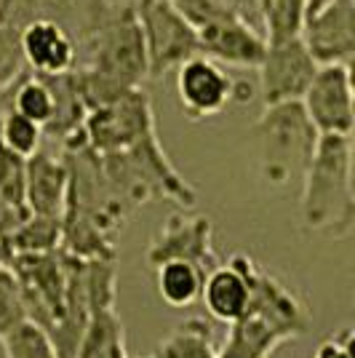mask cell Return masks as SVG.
<instances>
[{"label":"cell","instance_id":"cell-1","mask_svg":"<svg viewBox=\"0 0 355 358\" xmlns=\"http://www.w3.org/2000/svg\"><path fill=\"white\" fill-rule=\"evenodd\" d=\"M302 222L307 230L350 238L355 227L353 193V139L321 134L312 158L302 174L299 198Z\"/></svg>","mask_w":355,"mask_h":358},{"label":"cell","instance_id":"cell-2","mask_svg":"<svg viewBox=\"0 0 355 358\" xmlns=\"http://www.w3.org/2000/svg\"><path fill=\"white\" fill-rule=\"evenodd\" d=\"M99 166L107 187L129 214L150 201H171L179 209H195L198 203L195 187L168 161L158 131L133 142L131 148L102 152Z\"/></svg>","mask_w":355,"mask_h":358},{"label":"cell","instance_id":"cell-3","mask_svg":"<svg viewBox=\"0 0 355 358\" xmlns=\"http://www.w3.org/2000/svg\"><path fill=\"white\" fill-rule=\"evenodd\" d=\"M254 145L259 155V171L270 187H289L302 182L318 145V129L307 118L299 99L265 105L262 115L252 126Z\"/></svg>","mask_w":355,"mask_h":358},{"label":"cell","instance_id":"cell-4","mask_svg":"<svg viewBox=\"0 0 355 358\" xmlns=\"http://www.w3.org/2000/svg\"><path fill=\"white\" fill-rule=\"evenodd\" d=\"M80 45L86 48L83 67L104 75L107 80L118 83L120 89H142V83L150 78L145 41L131 3H113L104 19L96 24V30Z\"/></svg>","mask_w":355,"mask_h":358},{"label":"cell","instance_id":"cell-5","mask_svg":"<svg viewBox=\"0 0 355 358\" xmlns=\"http://www.w3.org/2000/svg\"><path fill=\"white\" fill-rule=\"evenodd\" d=\"M133 14L145 41L150 78H163L184 59L201 54L198 32L184 22L171 0H133Z\"/></svg>","mask_w":355,"mask_h":358},{"label":"cell","instance_id":"cell-6","mask_svg":"<svg viewBox=\"0 0 355 358\" xmlns=\"http://www.w3.org/2000/svg\"><path fill=\"white\" fill-rule=\"evenodd\" d=\"M6 265L22 286L27 318L51 331L67 310V270L61 249L41 254H6Z\"/></svg>","mask_w":355,"mask_h":358},{"label":"cell","instance_id":"cell-7","mask_svg":"<svg viewBox=\"0 0 355 358\" xmlns=\"http://www.w3.org/2000/svg\"><path fill=\"white\" fill-rule=\"evenodd\" d=\"M177 96L187 120H208L233 102L252 99V89L230 78L219 62L195 54L177 67Z\"/></svg>","mask_w":355,"mask_h":358},{"label":"cell","instance_id":"cell-8","mask_svg":"<svg viewBox=\"0 0 355 358\" xmlns=\"http://www.w3.org/2000/svg\"><path fill=\"white\" fill-rule=\"evenodd\" d=\"M80 134L94 152H115L155 134V113L145 89H131L115 102L86 113Z\"/></svg>","mask_w":355,"mask_h":358},{"label":"cell","instance_id":"cell-9","mask_svg":"<svg viewBox=\"0 0 355 358\" xmlns=\"http://www.w3.org/2000/svg\"><path fill=\"white\" fill-rule=\"evenodd\" d=\"M171 259L193 262L203 273L222 262L214 252V224L206 214H190V209H182L163 222L158 236L150 241L145 262L150 270H155Z\"/></svg>","mask_w":355,"mask_h":358},{"label":"cell","instance_id":"cell-10","mask_svg":"<svg viewBox=\"0 0 355 358\" xmlns=\"http://www.w3.org/2000/svg\"><path fill=\"white\" fill-rule=\"evenodd\" d=\"M302 107L318 134L350 136L355 126L353 70L350 64H318L310 86L302 94Z\"/></svg>","mask_w":355,"mask_h":358},{"label":"cell","instance_id":"cell-11","mask_svg":"<svg viewBox=\"0 0 355 358\" xmlns=\"http://www.w3.org/2000/svg\"><path fill=\"white\" fill-rule=\"evenodd\" d=\"M318 62L312 59L302 38L278 41L265 45V57L256 64L259 73V94L265 105L302 99L305 89L310 86Z\"/></svg>","mask_w":355,"mask_h":358},{"label":"cell","instance_id":"cell-12","mask_svg":"<svg viewBox=\"0 0 355 358\" xmlns=\"http://www.w3.org/2000/svg\"><path fill=\"white\" fill-rule=\"evenodd\" d=\"M299 38L318 64H353L355 0H326L310 8Z\"/></svg>","mask_w":355,"mask_h":358},{"label":"cell","instance_id":"cell-13","mask_svg":"<svg viewBox=\"0 0 355 358\" xmlns=\"http://www.w3.org/2000/svg\"><path fill=\"white\" fill-rule=\"evenodd\" d=\"M198 43H201V54H206L208 59L230 64V67L256 70V64L265 57L267 41L252 24L240 22L236 14H230L206 24L203 30H198Z\"/></svg>","mask_w":355,"mask_h":358},{"label":"cell","instance_id":"cell-14","mask_svg":"<svg viewBox=\"0 0 355 358\" xmlns=\"http://www.w3.org/2000/svg\"><path fill=\"white\" fill-rule=\"evenodd\" d=\"M19 45L27 70L35 75L70 73L78 62V43L54 19H32L19 30Z\"/></svg>","mask_w":355,"mask_h":358},{"label":"cell","instance_id":"cell-15","mask_svg":"<svg viewBox=\"0 0 355 358\" xmlns=\"http://www.w3.org/2000/svg\"><path fill=\"white\" fill-rule=\"evenodd\" d=\"M24 203L30 214L61 217L67 203V166L45 150L24 158Z\"/></svg>","mask_w":355,"mask_h":358},{"label":"cell","instance_id":"cell-16","mask_svg":"<svg viewBox=\"0 0 355 358\" xmlns=\"http://www.w3.org/2000/svg\"><path fill=\"white\" fill-rule=\"evenodd\" d=\"M201 297L211 318L233 324L249 308V278L246 270L240 265V257L233 254L227 262H219L217 268H211L203 278Z\"/></svg>","mask_w":355,"mask_h":358},{"label":"cell","instance_id":"cell-17","mask_svg":"<svg viewBox=\"0 0 355 358\" xmlns=\"http://www.w3.org/2000/svg\"><path fill=\"white\" fill-rule=\"evenodd\" d=\"M227 327V340L222 350H217V358H273L281 345L291 343L283 329L252 308H246V313Z\"/></svg>","mask_w":355,"mask_h":358},{"label":"cell","instance_id":"cell-18","mask_svg":"<svg viewBox=\"0 0 355 358\" xmlns=\"http://www.w3.org/2000/svg\"><path fill=\"white\" fill-rule=\"evenodd\" d=\"M75 358H129L126 329L115 308L89 315Z\"/></svg>","mask_w":355,"mask_h":358},{"label":"cell","instance_id":"cell-19","mask_svg":"<svg viewBox=\"0 0 355 358\" xmlns=\"http://www.w3.org/2000/svg\"><path fill=\"white\" fill-rule=\"evenodd\" d=\"M152 273H155L158 297L168 308H190L195 299H201V289H203L206 273L198 265H193V262L171 259V262L158 265Z\"/></svg>","mask_w":355,"mask_h":358},{"label":"cell","instance_id":"cell-20","mask_svg":"<svg viewBox=\"0 0 355 358\" xmlns=\"http://www.w3.org/2000/svg\"><path fill=\"white\" fill-rule=\"evenodd\" d=\"M155 358H217L214 329L206 318H187L158 345Z\"/></svg>","mask_w":355,"mask_h":358},{"label":"cell","instance_id":"cell-21","mask_svg":"<svg viewBox=\"0 0 355 358\" xmlns=\"http://www.w3.org/2000/svg\"><path fill=\"white\" fill-rule=\"evenodd\" d=\"M3 243L6 254H41L54 252L61 243V217L30 214Z\"/></svg>","mask_w":355,"mask_h":358},{"label":"cell","instance_id":"cell-22","mask_svg":"<svg viewBox=\"0 0 355 358\" xmlns=\"http://www.w3.org/2000/svg\"><path fill=\"white\" fill-rule=\"evenodd\" d=\"M80 289L89 315L115 308L118 299V268L115 259H83L80 262Z\"/></svg>","mask_w":355,"mask_h":358},{"label":"cell","instance_id":"cell-23","mask_svg":"<svg viewBox=\"0 0 355 358\" xmlns=\"http://www.w3.org/2000/svg\"><path fill=\"white\" fill-rule=\"evenodd\" d=\"M307 19V0H267L262 11V35L267 43L294 41Z\"/></svg>","mask_w":355,"mask_h":358},{"label":"cell","instance_id":"cell-24","mask_svg":"<svg viewBox=\"0 0 355 358\" xmlns=\"http://www.w3.org/2000/svg\"><path fill=\"white\" fill-rule=\"evenodd\" d=\"M14 110L22 113L24 118L35 120L41 129L51 120V115H54V94L48 89L43 75H35L27 70L19 78V83L14 89Z\"/></svg>","mask_w":355,"mask_h":358},{"label":"cell","instance_id":"cell-25","mask_svg":"<svg viewBox=\"0 0 355 358\" xmlns=\"http://www.w3.org/2000/svg\"><path fill=\"white\" fill-rule=\"evenodd\" d=\"M8 356L11 358H59L51 334L43 327H38L35 321H22L11 331L3 334Z\"/></svg>","mask_w":355,"mask_h":358},{"label":"cell","instance_id":"cell-26","mask_svg":"<svg viewBox=\"0 0 355 358\" xmlns=\"http://www.w3.org/2000/svg\"><path fill=\"white\" fill-rule=\"evenodd\" d=\"M0 142H3V148L8 150V152H14L19 158H30L32 152L41 150L43 129L35 120L24 118L22 113L11 110L3 118V126H0Z\"/></svg>","mask_w":355,"mask_h":358},{"label":"cell","instance_id":"cell-27","mask_svg":"<svg viewBox=\"0 0 355 358\" xmlns=\"http://www.w3.org/2000/svg\"><path fill=\"white\" fill-rule=\"evenodd\" d=\"M22 321H27L22 286L8 265H0V334L11 331Z\"/></svg>","mask_w":355,"mask_h":358},{"label":"cell","instance_id":"cell-28","mask_svg":"<svg viewBox=\"0 0 355 358\" xmlns=\"http://www.w3.org/2000/svg\"><path fill=\"white\" fill-rule=\"evenodd\" d=\"M24 73H27V64L19 45V30L0 24V89L16 83Z\"/></svg>","mask_w":355,"mask_h":358},{"label":"cell","instance_id":"cell-29","mask_svg":"<svg viewBox=\"0 0 355 358\" xmlns=\"http://www.w3.org/2000/svg\"><path fill=\"white\" fill-rule=\"evenodd\" d=\"M171 3L177 6V11L184 16V22H187L195 32L203 30L206 24L222 19V16L233 14L222 0H171Z\"/></svg>","mask_w":355,"mask_h":358},{"label":"cell","instance_id":"cell-30","mask_svg":"<svg viewBox=\"0 0 355 358\" xmlns=\"http://www.w3.org/2000/svg\"><path fill=\"white\" fill-rule=\"evenodd\" d=\"M27 217H30V209H27L24 198H16V195L0 190V241L8 238Z\"/></svg>","mask_w":355,"mask_h":358},{"label":"cell","instance_id":"cell-31","mask_svg":"<svg viewBox=\"0 0 355 358\" xmlns=\"http://www.w3.org/2000/svg\"><path fill=\"white\" fill-rule=\"evenodd\" d=\"M312 358H353V329L345 327L337 334L326 337L324 343L315 348Z\"/></svg>","mask_w":355,"mask_h":358},{"label":"cell","instance_id":"cell-32","mask_svg":"<svg viewBox=\"0 0 355 358\" xmlns=\"http://www.w3.org/2000/svg\"><path fill=\"white\" fill-rule=\"evenodd\" d=\"M222 3L240 22H246L254 30L262 32V0H222Z\"/></svg>","mask_w":355,"mask_h":358},{"label":"cell","instance_id":"cell-33","mask_svg":"<svg viewBox=\"0 0 355 358\" xmlns=\"http://www.w3.org/2000/svg\"><path fill=\"white\" fill-rule=\"evenodd\" d=\"M19 83V80H16ZM16 83H11V86H6V89H0V126H3V118L14 110V89Z\"/></svg>","mask_w":355,"mask_h":358},{"label":"cell","instance_id":"cell-34","mask_svg":"<svg viewBox=\"0 0 355 358\" xmlns=\"http://www.w3.org/2000/svg\"><path fill=\"white\" fill-rule=\"evenodd\" d=\"M0 358H11V356H8V348H6V340H3V334H0Z\"/></svg>","mask_w":355,"mask_h":358},{"label":"cell","instance_id":"cell-35","mask_svg":"<svg viewBox=\"0 0 355 358\" xmlns=\"http://www.w3.org/2000/svg\"><path fill=\"white\" fill-rule=\"evenodd\" d=\"M321 3H326V0H307V11L315 8V6H321Z\"/></svg>","mask_w":355,"mask_h":358},{"label":"cell","instance_id":"cell-36","mask_svg":"<svg viewBox=\"0 0 355 358\" xmlns=\"http://www.w3.org/2000/svg\"><path fill=\"white\" fill-rule=\"evenodd\" d=\"M0 265H6V252H3V243H0Z\"/></svg>","mask_w":355,"mask_h":358},{"label":"cell","instance_id":"cell-37","mask_svg":"<svg viewBox=\"0 0 355 358\" xmlns=\"http://www.w3.org/2000/svg\"><path fill=\"white\" fill-rule=\"evenodd\" d=\"M265 6H267V0H262V11H265Z\"/></svg>","mask_w":355,"mask_h":358},{"label":"cell","instance_id":"cell-38","mask_svg":"<svg viewBox=\"0 0 355 358\" xmlns=\"http://www.w3.org/2000/svg\"><path fill=\"white\" fill-rule=\"evenodd\" d=\"M147 358H155V353H152V356H147Z\"/></svg>","mask_w":355,"mask_h":358}]
</instances>
